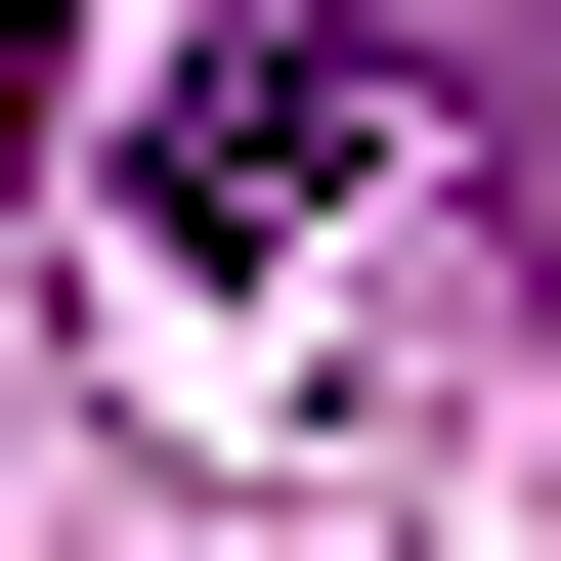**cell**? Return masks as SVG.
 Here are the masks:
<instances>
[{
	"mask_svg": "<svg viewBox=\"0 0 561 561\" xmlns=\"http://www.w3.org/2000/svg\"><path fill=\"white\" fill-rule=\"evenodd\" d=\"M389 130H432V44H389V0H216V44L130 87V173H87V216H130L173 302H260V260H302V216H346Z\"/></svg>",
	"mask_w": 561,
	"mask_h": 561,
	"instance_id": "6da1fadb",
	"label": "cell"
}]
</instances>
